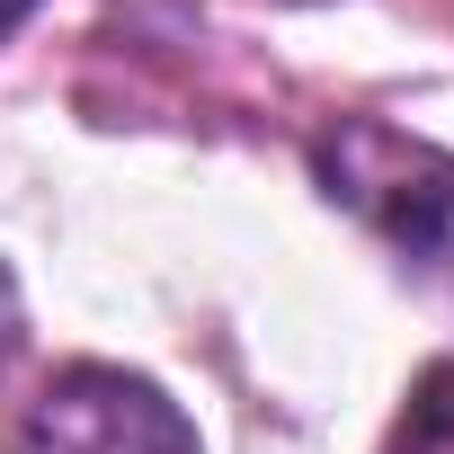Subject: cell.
Returning a JSON list of instances; mask_svg holds the SVG:
<instances>
[{
  "label": "cell",
  "mask_w": 454,
  "mask_h": 454,
  "mask_svg": "<svg viewBox=\"0 0 454 454\" xmlns=\"http://www.w3.org/2000/svg\"><path fill=\"white\" fill-rule=\"evenodd\" d=\"M312 169H321L330 205H348L374 241H392V259L454 286V160L436 143H419L383 116H339L312 143Z\"/></svg>",
  "instance_id": "obj_1"
},
{
  "label": "cell",
  "mask_w": 454,
  "mask_h": 454,
  "mask_svg": "<svg viewBox=\"0 0 454 454\" xmlns=\"http://www.w3.org/2000/svg\"><path fill=\"white\" fill-rule=\"evenodd\" d=\"M10 454H205L187 410L125 365H63L10 427Z\"/></svg>",
  "instance_id": "obj_2"
},
{
  "label": "cell",
  "mask_w": 454,
  "mask_h": 454,
  "mask_svg": "<svg viewBox=\"0 0 454 454\" xmlns=\"http://www.w3.org/2000/svg\"><path fill=\"white\" fill-rule=\"evenodd\" d=\"M19 356V286H10V268H0V365Z\"/></svg>",
  "instance_id": "obj_3"
},
{
  "label": "cell",
  "mask_w": 454,
  "mask_h": 454,
  "mask_svg": "<svg viewBox=\"0 0 454 454\" xmlns=\"http://www.w3.org/2000/svg\"><path fill=\"white\" fill-rule=\"evenodd\" d=\"M27 10H36V0H0V36H10V27H19Z\"/></svg>",
  "instance_id": "obj_4"
}]
</instances>
